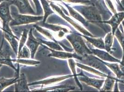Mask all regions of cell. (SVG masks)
I'll return each mask as SVG.
<instances>
[{
  "label": "cell",
  "mask_w": 124,
  "mask_h": 92,
  "mask_svg": "<svg viewBox=\"0 0 124 92\" xmlns=\"http://www.w3.org/2000/svg\"><path fill=\"white\" fill-rule=\"evenodd\" d=\"M74 8L82 14L89 22L101 24V22L102 21L100 11L94 4L75 6Z\"/></svg>",
  "instance_id": "obj_1"
},
{
  "label": "cell",
  "mask_w": 124,
  "mask_h": 92,
  "mask_svg": "<svg viewBox=\"0 0 124 92\" xmlns=\"http://www.w3.org/2000/svg\"><path fill=\"white\" fill-rule=\"evenodd\" d=\"M66 38L70 42L74 49L78 55L83 56L86 55L92 54V52L86 45L81 35L71 33L66 36Z\"/></svg>",
  "instance_id": "obj_2"
},
{
  "label": "cell",
  "mask_w": 124,
  "mask_h": 92,
  "mask_svg": "<svg viewBox=\"0 0 124 92\" xmlns=\"http://www.w3.org/2000/svg\"><path fill=\"white\" fill-rule=\"evenodd\" d=\"M81 57L82 59L79 60L81 63L97 69L100 72H103L104 74L106 73L108 75H110V74H111V72L104 64L103 61L98 57L92 55V54L86 55Z\"/></svg>",
  "instance_id": "obj_3"
},
{
  "label": "cell",
  "mask_w": 124,
  "mask_h": 92,
  "mask_svg": "<svg viewBox=\"0 0 124 92\" xmlns=\"http://www.w3.org/2000/svg\"><path fill=\"white\" fill-rule=\"evenodd\" d=\"M9 1H4L0 3V18L3 21L2 30H11L9 28V23L13 20L10 15Z\"/></svg>",
  "instance_id": "obj_4"
},
{
  "label": "cell",
  "mask_w": 124,
  "mask_h": 92,
  "mask_svg": "<svg viewBox=\"0 0 124 92\" xmlns=\"http://www.w3.org/2000/svg\"><path fill=\"white\" fill-rule=\"evenodd\" d=\"M13 17V20L9 23L10 26L36 23L44 19V16H32L25 14H18L17 13H16Z\"/></svg>",
  "instance_id": "obj_5"
},
{
  "label": "cell",
  "mask_w": 124,
  "mask_h": 92,
  "mask_svg": "<svg viewBox=\"0 0 124 92\" xmlns=\"http://www.w3.org/2000/svg\"><path fill=\"white\" fill-rule=\"evenodd\" d=\"M50 6L52 7V8L59 15L61 16L63 19H64L65 20L68 21L69 23H70L71 25H72L76 29L78 30V31H79V32H80L81 33H82L83 35L95 37L94 36H93V35H92L91 33H90L89 32H88L86 30H85L84 28H83L82 26H80L79 24H78V23L76 22L75 21H74L73 20H72L71 18L68 17L66 15L62 12V9H61L60 7H59L57 6L54 4L53 2H52L51 1H50Z\"/></svg>",
  "instance_id": "obj_6"
},
{
  "label": "cell",
  "mask_w": 124,
  "mask_h": 92,
  "mask_svg": "<svg viewBox=\"0 0 124 92\" xmlns=\"http://www.w3.org/2000/svg\"><path fill=\"white\" fill-rule=\"evenodd\" d=\"M9 2L10 5L16 6L21 14L37 15L31 7L28 0H9Z\"/></svg>",
  "instance_id": "obj_7"
},
{
  "label": "cell",
  "mask_w": 124,
  "mask_h": 92,
  "mask_svg": "<svg viewBox=\"0 0 124 92\" xmlns=\"http://www.w3.org/2000/svg\"><path fill=\"white\" fill-rule=\"evenodd\" d=\"M78 77L79 81L84 82L88 85L95 87L99 90L101 88L104 82H105V80L103 79L101 80L95 78H91L87 77L84 75L82 71L80 73L78 74Z\"/></svg>",
  "instance_id": "obj_8"
},
{
  "label": "cell",
  "mask_w": 124,
  "mask_h": 92,
  "mask_svg": "<svg viewBox=\"0 0 124 92\" xmlns=\"http://www.w3.org/2000/svg\"><path fill=\"white\" fill-rule=\"evenodd\" d=\"M44 46L46 49L49 50L51 52V53L48 55V57H56L57 58L61 59L75 58L79 60H80L82 59V57L78 55L76 53H68V52H63V51L56 50L51 49L50 48L47 47L46 46Z\"/></svg>",
  "instance_id": "obj_9"
},
{
  "label": "cell",
  "mask_w": 124,
  "mask_h": 92,
  "mask_svg": "<svg viewBox=\"0 0 124 92\" xmlns=\"http://www.w3.org/2000/svg\"><path fill=\"white\" fill-rule=\"evenodd\" d=\"M124 20V11L117 13L114 14L111 19L108 21H102L101 22V24H108L110 25L112 27V34L114 36L115 32L117 29L118 26L121 22Z\"/></svg>",
  "instance_id": "obj_10"
},
{
  "label": "cell",
  "mask_w": 124,
  "mask_h": 92,
  "mask_svg": "<svg viewBox=\"0 0 124 92\" xmlns=\"http://www.w3.org/2000/svg\"><path fill=\"white\" fill-rule=\"evenodd\" d=\"M92 52V54L98 57L100 59L102 60L110 62L112 63H120V61L111 56L108 52L104 51L101 50H99L98 49H93L90 48Z\"/></svg>",
  "instance_id": "obj_11"
},
{
  "label": "cell",
  "mask_w": 124,
  "mask_h": 92,
  "mask_svg": "<svg viewBox=\"0 0 124 92\" xmlns=\"http://www.w3.org/2000/svg\"><path fill=\"white\" fill-rule=\"evenodd\" d=\"M28 35L29 36L26 42V46H27L31 52V58L33 59L37 48L41 43L38 41V39H36L32 35V29H31L30 31H29Z\"/></svg>",
  "instance_id": "obj_12"
},
{
  "label": "cell",
  "mask_w": 124,
  "mask_h": 92,
  "mask_svg": "<svg viewBox=\"0 0 124 92\" xmlns=\"http://www.w3.org/2000/svg\"><path fill=\"white\" fill-rule=\"evenodd\" d=\"M28 86L29 84L27 83L26 75L24 73H22L20 75L17 81L15 83V91H30Z\"/></svg>",
  "instance_id": "obj_13"
},
{
  "label": "cell",
  "mask_w": 124,
  "mask_h": 92,
  "mask_svg": "<svg viewBox=\"0 0 124 92\" xmlns=\"http://www.w3.org/2000/svg\"><path fill=\"white\" fill-rule=\"evenodd\" d=\"M3 34L6 39L9 42L11 46H12L13 50L15 52L16 54L17 55L18 53V40H19L18 37L14 36L11 30H3Z\"/></svg>",
  "instance_id": "obj_14"
},
{
  "label": "cell",
  "mask_w": 124,
  "mask_h": 92,
  "mask_svg": "<svg viewBox=\"0 0 124 92\" xmlns=\"http://www.w3.org/2000/svg\"><path fill=\"white\" fill-rule=\"evenodd\" d=\"M74 77L73 75H67L62 77H53L50 79H47L44 80H42L40 81L34 82L30 84H29V86L34 85H38V84H42L43 85H49L52 84L57 82H61L65 79H68L69 78Z\"/></svg>",
  "instance_id": "obj_15"
},
{
  "label": "cell",
  "mask_w": 124,
  "mask_h": 92,
  "mask_svg": "<svg viewBox=\"0 0 124 92\" xmlns=\"http://www.w3.org/2000/svg\"><path fill=\"white\" fill-rule=\"evenodd\" d=\"M103 63L116 75L117 79L124 80V73L122 71L120 65L117 64L118 63L111 64L104 61H103Z\"/></svg>",
  "instance_id": "obj_16"
},
{
  "label": "cell",
  "mask_w": 124,
  "mask_h": 92,
  "mask_svg": "<svg viewBox=\"0 0 124 92\" xmlns=\"http://www.w3.org/2000/svg\"><path fill=\"white\" fill-rule=\"evenodd\" d=\"M65 6L67 7L69 13H70V16L73 17L74 19H75L76 20H77L79 21L80 22H81L83 25H84L85 27H87L89 26V22L87 20L84 18H83L82 16L81 15V14L78 13L77 11L75 10L73 7L68 5L67 4H66L65 3H64Z\"/></svg>",
  "instance_id": "obj_17"
},
{
  "label": "cell",
  "mask_w": 124,
  "mask_h": 92,
  "mask_svg": "<svg viewBox=\"0 0 124 92\" xmlns=\"http://www.w3.org/2000/svg\"><path fill=\"white\" fill-rule=\"evenodd\" d=\"M83 37L85 38L87 41L89 42L92 45L100 49L105 50V43L103 39L101 38H95L93 37H90L88 36H85L81 35Z\"/></svg>",
  "instance_id": "obj_18"
},
{
  "label": "cell",
  "mask_w": 124,
  "mask_h": 92,
  "mask_svg": "<svg viewBox=\"0 0 124 92\" xmlns=\"http://www.w3.org/2000/svg\"><path fill=\"white\" fill-rule=\"evenodd\" d=\"M116 78L112 77L110 75H108L107 77L103 87L100 89V91L102 92H110L113 90L114 86V83L116 81Z\"/></svg>",
  "instance_id": "obj_19"
},
{
  "label": "cell",
  "mask_w": 124,
  "mask_h": 92,
  "mask_svg": "<svg viewBox=\"0 0 124 92\" xmlns=\"http://www.w3.org/2000/svg\"><path fill=\"white\" fill-rule=\"evenodd\" d=\"M76 65H77V66L80 67V68L86 71H87V72H89L90 73H91L92 74H94L99 76L107 77L108 76V75H107L106 74H104L101 72L97 71L96 70L94 69L93 67L88 66H85V65H83L82 64H80L79 63H77Z\"/></svg>",
  "instance_id": "obj_20"
},
{
  "label": "cell",
  "mask_w": 124,
  "mask_h": 92,
  "mask_svg": "<svg viewBox=\"0 0 124 92\" xmlns=\"http://www.w3.org/2000/svg\"><path fill=\"white\" fill-rule=\"evenodd\" d=\"M19 77L17 76L12 79H6L4 77L0 78V92L2 91L6 87L15 83Z\"/></svg>",
  "instance_id": "obj_21"
},
{
  "label": "cell",
  "mask_w": 124,
  "mask_h": 92,
  "mask_svg": "<svg viewBox=\"0 0 124 92\" xmlns=\"http://www.w3.org/2000/svg\"><path fill=\"white\" fill-rule=\"evenodd\" d=\"M40 1L41 2L42 4L44 10V13H45V15L44 16L43 23H45L47 17L49 16V15L54 13V12L51 9L50 5L49 4V3L48 2V1H47V0H40Z\"/></svg>",
  "instance_id": "obj_22"
},
{
  "label": "cell",
  "mask_w": 124,
  "mask_h": 92,
  "mask_svg": "<svg viewBox=\"0 0 124 92\" xmlns=\"http://www.w3.org/2000/svg\"><path fill=\"white\" fill-rule=\"evenodd\" d=\"M68 62H69V66H70V69L71 70V71L72 72L73 74L74 77H75L76 81L77 82V83H78V85L79 86V87H80L81 90H83V87H82V86L81 85V83L79 82V80H78V74H77V73H76V66H77V65H76L77 63L75 62L74 59H73L72 58L69 59Z\"/></svg>",
  "instance_id": "obj_23"
},
{
  "label": "cell",
  "mask_w": 124,
  "mask_h": 92,
  "mask_svg": "<svg viewBox=\"0 0 124 92\" xmlns=\"http://www.w3.org/2000/svg\"><path fill=\"white\" fill-rule=\"evenodd\" d=\"M113 37L112 32H109L106 36L105 38V50L108 52H110L111 51V47L113 43Z\"/></svg>",
  "instance_id": "obj_24"
},
{
  "label": "cell",
  "mask_w": 124,
  "mask_h": 92,
  "mask_svg": "<svg viewBox=\"0 0 124 92\" xmlns=\"http://www.w3.org/2000/svg\"><path fill=\"white\" fill-rule=\"evenodd\" d=\"M43 26L46 27V28L49 29L51 30L52 31H55L56 32V33L58 34V33L61 32V31H65L67 33H71V32L70 31L66 28H64L60 26H56V25H49V24H46L45 23H43Z\"/></svg>",
  "instance_id": "obj_25"
},
{
  "label": "cell",
  "mask_w": 124,
  "mask_h": 92,
  "mask_svg": "<svg viewBox=\"0 0 124 92\" xmlns=\"http://www.w3.org/2000/svg\"><path fill=\"white\" fill-rule=\"evenodd\" d=\"M114 35L117 37L118 41H119L121 46L122 47L123 51V56L122 61L120 62V64L123 65L124 64V34L123 33H122L121 31L119 30V28H117L115 32Z\"/></svg>",
  "instance_id": "obj_26"
},
{
  "label": "cell",
  "mask_w": 124,
  "mask_h": 92,
  "mask_svg": "<svg viewBox=\"0 0 124 92\" xmlns=\"http://www.w3.org/2000/svg\"><path fill=\"white\" fill-rule=\"evenodd\" d=\"M38 41H39L40 43H43L48 46L50 48L56 50H59V51H63V49L61 47L57 42L55 41H43L41 39H38Z\"/></svg>",
  "instance_id": "obj_27"
},
{
  "label": "cell",
  "mask_w": 124,
  "mask_h": 92,
  "mask_svg": "<svg viewBox=\"0 0 124 92\" xmlns=\"http://www.w3.org/2000/svg\"><path fill=\"white\" fill-rule=\"evenodd\" d=\"M11 60L12 61L17 62L18 63H21V64L26 65L27 66H35L37 65H38L40 63V62L38 61L35 60H27L24 59H13Z\"/></svg>",
  "instance_id": "obj_28"
},
{
  "label": "cell",
  "mask_w": 124,
  "mask_h": 92,
  "mask_svg": "<svg viewBox=\"0 0 124 92\" xmlns=\"http://www.w3.org/2000/svg\"><path fill=\"white\" fill-rule=\"evenodd\" d=\"M34 26L35 28H36L37 31H39L40 33H41L43 35L46 36L47 38H48L49 39L52 40V41H53L57 42V41L55 40V39L54 38L53 36L50 31H47L46 30H45L44 29H43L41 27H39V26L35 25V26Z\"/></svg>",
  "instance_id": "obj_29"
},
{
  "label": "cell",
  "mask_w": 124,
  "mask_h": 92,
  "mask_svg": "<svg viewBox=\"0 0 124 92\" xmlns=\"http://www.w3.org/2000/svg\"><path fill=\"white\" fill-rule=\"evenodd\" d=\"M28 33H29V31L26 29H25L23 31V33L21 35V40H20V44L19 46L18 54L21 52L22 47L24 46V44L26 41L27 35H28Z\"/></svg>",
  "instance_id": "obj_30"
},
{
  "label": "cell",
  "mask_w": 124,
  "mask_h": 92,
  "mask_svg": "<svg viewBox=\"0 0 124 92\" xmlns=\"http://www.w3.org/2000/svg\"><path fill=\"white\" fill-rule=\"evenodd\" d=\"M29 49L26 46H24L21 52L18 54V59H28L30 58Z\"/></svg>",
  "instance_id": "obj_31"
},
{
  "label": "cell",
  "mask_w": 124,
  "mask_h": 92,
  "mask_svg": "<svg viewBox=\"0 0 124 92\" xmlns=\"http://www.w3.org/2000/svg\"><path fill=\"white\" fill-rule=\"evenodd\" d=\"M106 0V4L108 6V7L110 9V10L114 14L117 13V11L115 9L114 4L112 2V1L111 0Z\"/></svg>",
  "instance_id": "obj_32"
},
{
  "label": "cell",
  "mask_w": 124,
  "mask_h": 92,
  "mask_svg": "<svg viewBox=\"0 0 124 92\" xmlns=\"http://www.w3.org/2000/svg\"><path fill=\"white\" fill-rule=\"evenodd\" d=\"M35 5L37 10V15L40 14L42 12V7L39 0H32Z\"/></svg>",
  "instance_id": "obj_33"
},
{
  "label": "cell",
  "mask_w": 124,
  "mask_h": 92,
  "mask_svg": "<svg viewBox=\"0 0 124 92\" xmlns=\"http://www.w3.org/2000/svg\"><path fill=\"white\" fill-rule=\"evenodd\" d=\"M121 4V11L124 12V0H122L120 1Z\"/></svg>",
  "instance_id": "obj_34"
},
{
  "label": "cell",
  "mask_w": 124,
  "mask_h": 92,
  "mask_svg": "<svg viewBox=\"0 0 124 92\" xmlns=\"http://www.w3.org/2000/svg\"><path fill=\"white\" fill-rule=\"evenodd\" d=\"M116 81L117 82H120L121 83H123L124 84V80H120V79H118L117 78H116Z\"/></svg>",
  "instance_id": "obj_35"
},
{
  "label": "cell",
  "mask_w": 124,
  "mask_h": 92,
  "mask_svg": "<svg viewBox=\"0 0 124 92\" xmlns=\"http://www.w3.org/2000/svg\"><path fill=\"white\" fill-rule=\"evenodd\" d=\"M115 0L117 1V2L118 3V4H119L120 8H121V4H120V1H119V0Z\"/></svg>",
  "instance_id": "obj_36"
},
{
  "label": "cell",
  "mask_w": 124,
  "mask_h": 92,
  "mask_svg": "<svg viewBox=\"0 0 124 92\" xmlns=\"http://www.w3.org/2000/svg\"><path fill=\"white\" fill-rule=\"evenodd\" d=\"M53 0V1H64L65 0Z\"/></svg>",
  "instance_id": "obj_37"
},
{
  "label": "cell",
  "mask_w": 124,
  "mask_h": 92,
  "mask_svg": "<svg viewBox=\"0 0 124 92\" xmlns=\"http://www.w3.org/2000/svg\"><path fill=\"white\" fill-rule=\"evenodd\" d=\"M9 1V0H0V3L1 2H2V1Z\"/></svg>",
  "instance_id": "obj_38"
},
{
  "label": "cell",
  "mask_w": 124,
  "mask_h": 92,
  "mask_svg": "<svg viewBox=\"0 0 124 92\" xmlns=\"http://www.w3.org/2000/svg\"><path fill=\"white\" fill-rule=\"evenodd\" d=\"M122 25H123V26H124V20H123L122 21Z\"/></svg>",
  "instance_id": "obj_39"
}]
</instances>
